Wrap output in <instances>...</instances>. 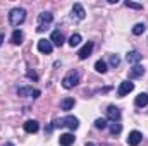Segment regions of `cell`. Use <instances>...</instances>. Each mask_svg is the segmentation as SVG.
I'll use <instances>...</instances> for the list:
<instances>
[{"label": "cell", "mask_w": 148, "mask_h": 146, "mask_svg": "<svg viewBox=\"0 0 148 146\" xmlns=\"http://www.w3.org/2000/svg\"><path fill=\"white\" fill-rule=\"evenodd\" d=\"M9 21H10V24L12 26H21L24 21H26V10L24 9H21V7H16V9H12L10 10V14H9Z\"/></svg>", "instance_id": "cell-1"}, {"label": "cell", "mask_w": 148, "mask_h": 146, "mask_svg": "<svg viewBox=\"0 0 148 146\" xmlns=\"http://www.w3.org/2000/svg\"><path fill=\"white\" fill-rule=\"evenodd\" d=\"M53 21V16L50 12H41L38 14V26H36V31L38 33H43Z\"/></svg>", "instance_id": "cell-2"}, {"label": "cell", "mask_w": 148, "mask_h": 146, "mask_svg": "<svg viewBox=\"0 0 148 146\" xmlns=\"http://www.w3.org/2000/svg\"><path fill=\"white\" fill-rule=\"evenodd\" d=\"M77 83H79V72H77V71L67 72L64 76V79H62V86H64L66 89H73Z\"/></svg>", "instance_id": "cell-3"}, {"label": "cell", "mask_w": 148, "mask_h": 146, "mask_svg": "<svg viewBox=\"0 0 148 146\" xmlns=\"http://www.w3.org/2000/svg\"><path fill=\"white\" fill-rule=\"evenodd\" d=\"M17 95L19 96H28V98H38L41 95V91L35 89V88H29V86H21V88H17Z\"/></svg>", "instance_id": "cell-4"}, {"label": "cell", "mask_w": 148, "mask_h": 146, "mask_svg": "<svg viewBox=\"0 0 148 146\" xmlns=\"http://www.w3.org/2000/svg\"><path fill=\"white\" fill-rule=\"evenodd\" d=\"M133 89H134V83H131V81H122V83L119 84V88H117V95L122 98V96L129 95Z\"/></svg>", "instance_id": "cell-5"}, {"label": "cell", "mask_w": 148, "mask_h": 146, "mask_svg": "<svg viewBox=\"0 0 148 146\" xmlns=\"http://www.w3.org/2000/svg\"><path fill=\"white\" fill-rule=\"evenodd\" d=\"M91 52H93V41H88V43H84V45L79 48L77 57H79L81 60H84V59H88V57L91 55Z\"/></svg>", "instance_id": "cell-6"}, {"label": "cell", "mask_w": 148, "mask_h": 146, "mask_svg": "<svg viewBox=\"0 0 148 146\" xmlns=\"http://www.w3.org/2000/svg\"><path fill=\"white\" fill-rule=\"evenodd\" d=\"M143 139V134L140 131H131L129 136H127V145L129 146H138Z\"/></svg>", "instance_id": "cell-7"}, {"label": "cell", "mask_w": 148, "mask_h": 146, "mask_svg": "<svg viewBox=\"0 0 148 146\" xmlns=\"http://www.w3.org/2000/svg\"><path fill=\"white\" fill-rule=\"evenodd\" d=\"M107 119L110 122H119L121 120V110L117 108V107H114V105H110L107 108Z\"/></svg>", "instance_id": "cell-8"}, {"label": "cell", "mask_w": 148, "mask_h": 146, "mask_svg": "<svg viewBox=\"0 0 148 146\" xmlns=\"http://www.w3.org/2000/svg\"><path fill=\"white\" fill-rule=\"evenodd\" d=\"M52 50H53V45H52L50 40H40L38 41V52H41V53H52Z\"/></svg>", "instance_id": "cell-9"}, {"label": "cell", "mask_w": 148, "mask_h": 146, "mask_svg": "<svg viewBox=\"0 0 148 146\" xmlns=\"http://www.w3.org/2000/svg\"><path fill=\"white\" fill-rule=\"evenodd\" d=\"M84 16H86L84 7H83L81 3H74V5H73V17H74V19L83 21V19H84Z\"/></svg>", "instance_id": "cell-10"}, {"label": "cell", "mask_w": 148, "mask_h": 146, "mask_svg": "<svg viewBox=\"0 0 148 146\" xmlns=\"http://www.w3.org/2000/svg\"><path fill=\"white\" fill-rule=\"evenodd\" d=\"M62 120H64V126H67L71 131H76V129L79 127V120H77V117H74V115H67V117H64Z\"/></svg>", "instance_id": "cell-11"}, {"label": "cell", "mask_w": 148, "mask_h": 146, "mask_svg": "<svg viewBox=\"0 0 148 146\" xmlns=\"http://www.w3.org/2000/svg\"><path fill=\"white\" fill-rule=\"evenodd\" d=\"M50 41H52V45H55V46H62V45H64V35H62L59 29H55V31L52 33V36H50Z\"/></svg>", "instance_id": "cell-12"}, {"label": "cell", "mask_w": 148, "mask_h": 146, "mask_svg": "<svg viewBox=\"0 0 148 146\" xmlns=\"http://www.w3.org/2000/svg\"><path fill=\"white\" fill-rule=\"evenodd\" d=\"M143 74H145V67H143V65H140V64H136V65H133V67L129 69V77H131V79L141 77Z\"/></svg>", "instance_id": "cell-13"}, {"label": "cell", "mask_w": 148, "mask_h": 146, "mask_svg": "<svg viewBox=\"0 0 148 146\" xmlns=\"http://www.w3.org/2000/svg\"><path fill=\"white\" fill-rule=\"evenodd\" d=\"M38 129H40V124L36 120H26L24 122V131L28 134H35V132H38Z\"/></svg>", "instance_id": "cell-14"}, {"label": "cell", "mask_w": 148, "mask_h": 146, "mask_svg": "<svg viewBox=\"0 0 148 146\" xmlns=\"http://www.w3.org/2000/svg\"><path fill=\"white\" fill-rule=\"evenodd\" d=\"M59 141H60V146H71V145H74L76 138H74V134H71V132H66V134H60Z\"/></svg>", "instance_id": "cell-15"}, {"label": "cell", "mask_w": 148, "mask_h": 146, "mask_svg": "<svg viewBox=\"0 0 148 146\" xmlns=\"http://www.w3.org/2000/svg\"><path fill=\"white\" fill-rule=\"evenodd\" d=\"M126 60H127L129 64H134V65H136V64L141 60V53H140V52H136V50H131V52L126 55Z\"/></svg>", "instance_id": "cell-16"}, {"label": "cell", "mask_w": 148, "mask_h": 146, "mask_svg": "<svg viewBox=\"0 0 148 146\" xmlns=\"http://www.w3.org/2000/svg\"><path fill=\"white\" fill-rule=\"evenodd\" d=\"M134 105H136V107H140V108L147 107V105H148V95H147V93H140V95L136 96V100H134Z\"/></svg>", "instance_id": "cell-17"}, {"label": "cell", "mask_w": 148, "mask_h": 146, "mask_svg": "<svg viewBox=\"0 0 148 146\" xmlns=\"http://www.w3.org/2000/svg\"><path fill=\"white\" fill-rule=\"evenodd\" d=\"M23 31L21 29H14V33H12V36H10V41L14 43V45H21L23 43Z\"/></svg>", "instance_id": "cell-18"}, {"label": "cell", "mask_w": 148, "mask_h": 146, "mask_svg": "<svg viewBox=\"0 0 148 146\" xmlns=\"http://www.w3.org/2000/svg\"><path fill=\"white\" fill-rule=\"evenodd\" d=\"M74 103H76L74 98H64V100H60V108L67 112V110H71L74 107Z\"/></svg>", "instance_id": "cell-19"}, {"label": "cell", "mask_w": 148, "mask_h": 146, "mask_svg": "<svg viewBox=\"0 0 148 146\" xmlns=\"http://www.w3.org/2000/svg\"><path fill=\"white\" fill-rule=\"evenodd\" d=\"M95 71L100 72V74H105L107 72V64H105L103 60H97V62H95Z\"/></svg>", "instance_id": "cell-20"}, {"label": "cell", "mask_w": 148, "mask_h": 146, "mask_svg": "<svg viewBox=\"0 0 148 146\" xmlns=\"http://www.w3.org/2000/svg\"><path fill=\"white\" fill-rule=\"evenodd\" d=\"M109 129H110V134H119L121 131H122V126L119 124V122H112V124H109Z\"/></svg>", "instance_id": "cell-21"}, {"label": "cell", "mask_w": 148, "mask_h": 146, "mask_svg": "<svg viewBox=\"0 0 148 146\" xmlns=\"http://www.w3.org/2000/svg\"><path fill=\"white\" fill-rule=\"evenodd\" d=\"M145 29H147V26H145L143 23H138V24H134V26H133V35H136V36H138V35H141Z\"/></svg>", "instance_id": "cell-22"}, {"label": "cell", "mask_w": 148, "mask_h": 146, "mask_svg": "<svg viewBox=\"0 0 148 146\" xmlns=\"http://www.w3.org/2000/svg\"><path fill=\"white\" fill-rule=\"evenodd\" d=\"M79 43H81V35H77V33H74L73 36L69 38V45H71V46H77V45H79Z\"/></svg>", "instance_id": "cell-23"}, {"label": "cell", "mask_w": 148, "mask_h": 146, "mask_svg": "<svg viewBox=\"0 0 148 146\" xmlns=\"http://www.w3.org/2000/svg\"><path fill=\"white\" fill-rule=\"evenodd\" d=\"M109 124H107V119H97L95 120V127L97 129H105Z\"/></svg>", "instance_id": "cell-24"}, {"label": "cell", "mask_w": 148, "mask_h": 146, "mask_svg": "<svg viewBox=\"0 0 148 146\" xmlns=\"http://www.w3.org/2000/svg\"><path fill=\"white\" fill-rule=\"evenodd\" d=\"M126 7H129V9H134V10H141L143 9V5L141 3H136V2H126Z\"/></svg>", "instance_id": "cell-25"}, {"label": "cell", "mask_w": 148, "mask_h": 146, "mask_svg": "<svg viewBox=\"0 0 148 146\" xmlns=\"http://www.w3.org/2000/svg\"><path fill=\"white\" fill-rule=\"evenodd\" d=\"M119 62H121V60H119V57H117V55H110V65H112V67H117V65H119Z\"/></svg>", "instance_id": "cell-26"}, {"label": "cell", "mask_w": 148, "mask_h": 146, "mask_svg": "<svg viewBox=\"0 0 148 146\" xmlns=\"http://www.w3.org/2000/svg\"><path fill=\"white\" fill-rule=\"evenodd\" d=\"M28 77H29V79H36L38 76H36L35 72H28Z\"/></svg>", "instance_id": "cell-27"}, {"label": "cell", "mask_w": 148, "mask_h": 146, "mask_svg": "<svg viewBox=\"0 0 148 146\" xmlns=\"http://www.w3.org/2000/svg\"><path fill=\"white\" fill-rule=\"evenodd\" d=\"M3 146H16V145H14V143H5Z\"/></svg>", "instance_id": "cell-28"}, {"label": "cell", "mask_w": 148, "mask_h": 146, "mask_svg": "<svg viewBox=\"0 0 148 146\" xmlns=\"http://www.w3.org/2000/svg\"><path fill=\"white\" fill-rule=\"evenodd\" d=\"M2 41H3V35H0V45H2Z\"/></svg>", "instance_id": "cell-29"}, {"label": "cell", "mask_w": 148, "mask_h": 146, "mask_svg": "<svg viewBox=\"0 0 148 146\" xmlns=\"http://www.w3.org/2000/svg\"><path fill=\"white\" fill-rule=\"evenodd\" d=\"M86 146H95L93 143H86Z\"/></svg>", "instance_id": "cell-30"}]
</instances>
